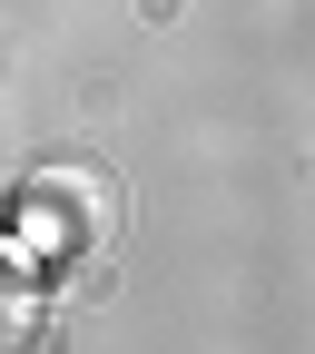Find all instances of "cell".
Returning <instances> with one entry per match:
<instances>
[{"label": "cell", "mask_w": 315, "mask_h": 354, "mask_svg": "<svg viewBox=\"0 0 315 354\" xmlns=\"http://www.w3.org/2000/svg\"><path fill=\"white\" fill-rule=\"evenodd\" d=\"M39 315H50V305H39V266H30V246L10 227H0V354H30Z\"/></svg>", "instance_id": "obj_2"}, {"label": "cell", "mask_w": 315, "mask_h": 354, "mask_svg": "<svg viewBox=\"0 0 315 354\" xmlns=\"http://www.w3.org/2000/svg\"><path fill=\"white\" fill-rule=\"evenodd\" d=\"M118 216H128V197H118V177L99 158H39V167L10 177V236L30 246V266L99 256L118 236Z\"/></svg>", "instance_id": "obj_1"}]
</instances>
